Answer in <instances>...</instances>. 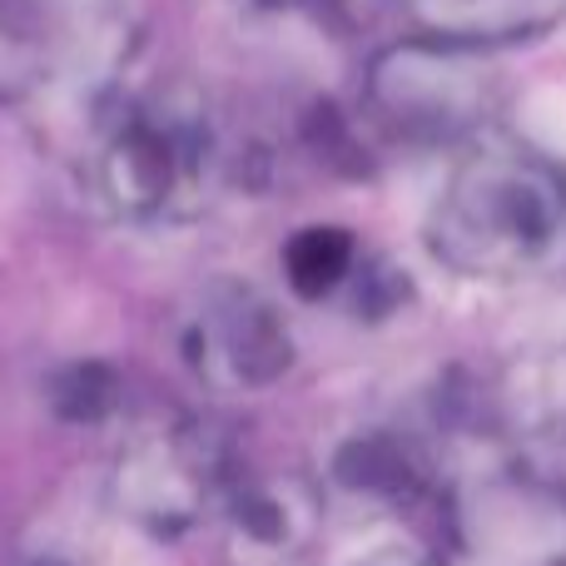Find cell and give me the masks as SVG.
<instances>
[{"instance_id":"obj_5","label":"cell","mask_w":566,"mask_h":566,"mask_svg":"<svg viewBox=\"0 0 566 566\" xmlns=\"http://www.w3.org/2000/svg\"><path fill=\"white\" fill-rule=\"evenodd\" d=\"M115 497L149 532L179 537L205 517L209 502L224 497V448L189 422L149 428L119 458Z\"/></svg>"},{"instance_id":"obj_9","label":"cell","mask_w":566,"mask_h":566,"mask_svg":"<svg viewBox=\"0 0 566 566\" xmlns=\"http://www.w3.org/2000/svg\"><path fill=\"white\" fill-rule=\"evenodd\" d=\"M428 15V25L442 40H502V35H522L532 25H547L566 0H412Z\"/></svg>"},{"instance_id":"obj_1","label":"cell","mask_w":566,"mask_h":566,"mask_svg":"<svg viewBox=\"0 0 566 566\" xmlns=\"http://www.w3.org/2000/svg\"><path fill=\"white\" fill-rule=\"evenodd\" d=\"M428 244L472 279H527L566 244V175L512 139H482L438 195Z\"/></svg>"},{"instance_id":"obj_7","label":"cell","mask_w":566,"mask_h":566,"mask_svg":"<svg viewBox=\"0 0 566 566\" xmlns=\"http://www.w3.org/2000/svg\"><path fill=\"white\" fill-rule=\"evenodd\" d=\"M229 532L234 547L244 552L249 566H279L293 562L308 547L313 527H318V492L298 478H264L244 482L224 497Z\"/></svg>"},{"instance_id":"obj_4","label":"cell","mask_w":566,"mask_h":566,"mask_svg":"<svg viewBox=\"0 0 566 566\" xmlns=\"http://www.w3.org/2000/svg\"><path fill=\"white\" fill-rule=\"evenodd\" d=\"M185 358L209 388L254 392L293 368V328L249 283H209L189 308Z\"/></svg>"},{"instance_id":"obj_10","label":"cell","mask_w":566,"mask_h":566,"mask_svg":"<svg viewBox=\"0 0 566 566\" xmlns=\"http://www.w3.org/2000/svg\"><path fill=\"white\" fill-rule=\"evenodd\" d=\"M338 478L348 492L363 497H408L422 482V462L392 432H363L353 448L338 452Z\"/></svg>"},{"instance_id":"obj_8","label":"cell","mask_w":566,"mask_h":566,"mask_svg":"<svg viewBox=\"0 0 566 566\" xmlns=\"http://www.w3.org/2000/svg\"><path fill=\"white\" fill-rule=\"evenodd\" d=\"M358 279V239L348 229L308 224L283 244V283L293 298L323 303Z\"/></svg>"},{"instance_id":"obj_2","label":"cell","mask_w":566,"mask_h":566,"mask_svg":"<svg viewBox=\"0 0 566 566\" xmlns=\"http://www.w3.org/2000/svg\"><path fill=\"white\" fill-rule=\"evenodd\" d=\"M90 175L109 214L129 224H175L195 214L219 185L214 129L179 99L129 105L99 135Z\"/></svg>"},{"instance_id":"obj_6","label":"cell","mask_w":566,"mask_h":566,"mask_svg":"<svg viewBox=\"0 0 566 566\" xmlns=\"http://www.w3.org/2000/svg\"><path fill=\"white\" fill-rule=\"evenodd\" d=\"M80 50V0H0V95L55 85Z\"/></svg>"},{"instance_id":"obj_3","label":"cell","mask_w":566,"mask_h":566,"mask_svg":"<svg viewBox=\"0 0 566 566\" xmlns=\"http://www.w3.org/2000/svg\"><path fill=\"white\" fill-rule=\"evenodd\" d=\"M482 80L478 60L462 40H422V45H402L373 65L368 99L378 119L402 139H452L482 119Z\"/></svg>"},{"instance_id":"obj_11","label":"cell","mask_w":566,"mask_h":566,"mask_svg":"<svg viewBox=\"0 0 566 566\" xmlns=\"http://www.w3.org/2000/svg\"><path fill=\"white\" fill-rule=\"evenodd\" d=\"M30 566H75V562H65V557H40V562H30Z\"/></svg>"}]
</instances>
